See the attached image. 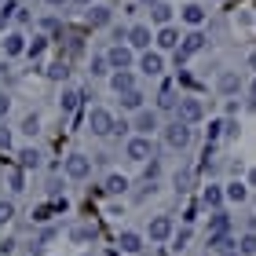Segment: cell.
I'll return each instance as SVG.
<instances>
[{"label":"cell","mask_w":256,"mask_h":256,"mask_svg":"<svg viewBox=\"0 0 256 256\" xmlns=\"http://www.w3.org/2000/svg\"><path fill=\"white\" fill-rule=\"evenodd\" d=\"M161 139H165V146L168 150H187L190 146V139H194V128L187 124V121H168L165 128H161Z\"/></svg>","instance_id":"obj_1"},{"label":"cell","mask_w":256,"mask_h":256,"mask_svg":"<svg viewBox=\"0 0 256 256\" xmlns=\"http://www.w3.org/2000/svg\"><path fill=\"white\" fill-rule=\"evenodd\" d=\"M11 114V96H4V92H0V121H4Z\"/></svg>","instance_id":"obj_37"},{"label":"cell","mask_w":256,"mask_h":256,"mask_svg":"<svg viewBox=\"0 0 256 256\" xmlns=\"http://www.w3.org/2000/svg\"><path fill=\"white\" fill-rule=\"evenodd\" d=\"M249 187H256V168H249Z\"/></svg>","instance_id":"obj_43"},{"label":"cell","mask_w":256,"mask_h":256,"mask_svg":"<svg viewBox=\"0 0 256 256\" xmlns=\"http://www.w3.org/2000/svg\"><path fill=\"white\" fill-rule=\"evenodd\" d=\"M80 106V92L77 88H62V96H59V110L62 114H74Z\"/></svg>","instance_id":"obj_22"},{"label":"cell","mask_w":256,"mask_h":256,"mask_svg":"<svg viewBox=\"0 0 256 256\" xmlns=\"http://www.w3.org/2000/svg\"><path fill=\"white\" fill-rule=\"evenodd\" d=\"M40 165V150L37 146H22L18 150V168H37Z\"/></svg>","instance_id":"obj_23"},{"label":"cell","mask_w":256,"mask_h":256,"mask_svg":"<svg viewBox=\"0 0 256 256\" xmlns=\"http://www.w3.org/2000/svg\"><path fill=\"white\" fill-rule=\"evenodd\" d=\"M84 22H88L92 30H106L110 22H114V8H106V4H92L88 15H84Z\"/></svg>","instance_id":"obj_11"},{"label":"cell","mask_w":256,"mask_h":256,"mask_svg":"<svg viewBox=\"0 0 256 256\" xmlns=\"http://www.w3.org/2000/svg\"><path fill=\"white\" fill-rule=\"evenodd\" d=\"M15 220V202H0V227H8Z\"/></svg>","instance_id":"obj_31"},{"label":"cell","mask_w":256,"mask_h":256,"mask_svg":"<svg viewBox=\"0 0 256 256\" xmlns=\"http://www.w3.org/2000/svg\"><path fill=\"white\" fill-rule=\"evenodd\" d=\"M96 238V230H92L88 224H77V227H70V242H77V246H84V242Z\"/></svg>","instance_id":"obj_27"},{"label":"cell","mask_w":256,"mask_h":256,"mask_svg":"<svg viewBox=\"0 0 256 256\" xmlns=\"http://www.w3.org/2000/svg\"><path fill=\"white\" fill-rule=\"evenodd\" d=\"M114 128H118V121H114V114L106 106H96L88 114V132L92 136H114Z\"/></svg>","instance_id":"obj_4"},{"label":"cell","mask_w":256,"mask_h":256,"mask_svg":"<svg viewBox=\"0 0 256 256\" xmlns=\"http://www.w3.org/2000/svg\"><path fill=\"white\" fill-rule=\"evenodd\" d=\"M176 118H180V121H187V124H198V121L205 118V106H202V99H194V96H180Z\"/></svg>","instance_id":"obj_6"},{"label":"cell","mask_w":256,"mask_h":256,"mask_svg":"<svg viewBox=\"0 0 256 256\" xmlns=\"http://www.w3.org/2000/svg\"><path fill=\"white\" fill-rule=\"evenodd\" d=\"M118 246H121L124 256H136L139 249H143V234H139V230H121V234H118Z\"/></svg>","instance_id":"obj_17"},{"label":"cell","mask_w":256,"mask_h":256,"mask_svg":"<svg viewBox=\"0 0 256 256\" xmlns=\"http://www.w3.org/2000/svg\"><path fill=\"white\" fill-rule=\"evenodd\" d=\"M208 227H212V230H227V212H224V208L212 212V224H208Z\"/></svg>","instance_id":"obj_35"},{"label":"cell","mask_w":256,"mask_h":256,"mask_svg":"<svg viewBox=\"0 0 256 256\" xmlns=\"http://www.w3.org/2000/svg\"><path fill=\"white\" fill-rule=\"evenodd\" d=\"M110 88L118 92V96L136 92V74H132V70H114V74H110Z\"/></svg>","instance_id":"obj_14"},{"label":"cell","mask_w":256,"mask_h":256,"mask_svg":"<svg viewBox=\"0 0 256 256\" xmlns=\"http://www.w3.org/2000/svg\"><path fill=\"white\" fill-rule=\"evenodd\" d=\"M44 4H52V8H62V4H70V0H44Z\"/></svg>","instance_id":"obj_42"},{"label":"cell","mask_w":256,"mask_h":256,"mask_svg":"<svg viewBox=\"0 0 256 256\" xmlns=\"http://www.w3.org/2000/svg\"><path fill=\"white\" fill-rule=\"evenodd\" d=\"M252 99H256V80H252Z\"/></svg>","instance_id":"obj_47"},{"label":"cell","mask_w":256,"mask_h":256,"mask_svg":"<svg viewBox=\"0 0 256 256\" xmlns=\"http://www.w3.org/2000/svg\"><path fill=\"white\" fill-rule=\"evenodd\" d=\"M202 202H205V208H224V202H227V187H220V183H208L205 187V194H202Z\"/></svg>","instance_id":"obj_16"},{"label":"cell","mask_w":256,"mask_h":256,"mask_svg":"<svg viewBox=\"0 0 256 256\" xmlns=\"http://www.w3.org/2000/svg\"><path fill=\"white\" fill-rule=\"evenodd\" d=\"M154 44H158V52H180L183 37H180V30H176V26H161V30H158V37H154Z\"/></svg>","instance_id":"obj_12"},{"label":"cell","mask_w":256,"mask_h":256,"mask_svg":"<svg viewBox=\"0 0 256 256\" xmlns=\"http://www.w3.org/2000/svg\"><path fill=\"white\" fill-rule=\"evenodd\" d=\"M15 246H18V242H15V238H8V242H0V256H11V252H15Z\"/></svg>","instance_id":"obj_39"},{"label":"cell","mask_w":256,"mask_h":256,"mask_svg":"<svg viewBox=\"0 0 256 256\" xmlns=\"http://www.w3.org/2000/svg\"><path fill=\"white\" fill-rule=\"evenodd\" d=\"M132 128H136V136H154V132H161V110H150V106H143L132 118Z\"/></svg>","instance_id":"obj_3"},{"label":"cell","mask_w":256,"mask_h":256,"mask_svg":"<svg viewBox=\"0 0 256 256\" xmlns=\"http://www.w3.org/2000/svg\"><path fill=\"white\" fill-rule=\"evenodd\" d=\"M139 70H143L146 77H158L161 70H165V59H161V52H139Z\"/></svg>","instance_id":"obj_13"},{"label":"cell","mask_w":256,"mask_h":256,"mask_svg":"<svg viewBox=\"0 0 256 256\" xmlns=\"http://www.w3.org/2000/svg\"><path fill=\"white\" fill-rule=\"evenodd\" d=\"M22 132H26L30 139H33V136H37V132H40V118H37V114H30V118H26V121H22Z\"/></svg>","instance_id":"obj_34"},{"label":"cell","mask_w":256,"mask_h":256,"mask_svg":"<svg viewBox=\"0 0 256 256\" xmlns=\"http://www.w3.org/2000/svg\"><path fill=\"white\" fill-rule=\"evenodd\" d=\"M124 158L136 161V165H146V161L154 158V143H150V136H132L124 143Z\"/></svg>","instance_id":"obj_2"},{"label":"cell","mask_w":256,"mask_h":256,"mask_svg":"<svg viewBox=\"0 0 256 256\" xmlns=\"http://www.w3.org/2000/svg\"><path fill=\"white\" fill-rule=\"evenodd\" d=\"M143 176H146V183H154V180L161 176V165H158V161H146V168H143Z\"/></svg>","instance_id":"obj_36"},{"label":"cell","mask_w":256,"mask_h":256,"mask_svg":"<svg viewBox=\"0 0 256 256\" xmlns=\"http://www.w3.org/2000/svg\"><path fill=\"white\" fill-rule=\"evenodd\" d=\"M62 168H66V176H70V180H77V183H80V180H88V176H92V158H88V154H70Z\"/></svg>","instance_id":"obj_7"},{"label":"cell","mask_w":256,"mask_h":256,"mask_svg":"<svg viewBox=\"0 0 256 256\" xmlns=\"http://www.w3.org/2000/svg\"><path fill=\"white\" fill-rule=\"evenodd\" d=\"M216 4H227V0H216Z\"/></svg>","instance_id":"obj_49"},{"label":"cell","mask_w":256,"mask_h":256,"mask_svg":"<svg viewBox=\"0 0 256 256\" xmlns=\"http://www.w3.org/2000/svg\"><path fill=\"white\" fill-rule=\"evenodd\" d=\"M22 172H26V168H11V172H8V187L15 190V194L26 190V176H22Z\"/></svg>","instance_id":"obj_29"},{"label":"cell","mask_w":256,"mask_h":256,"mask_svg":"<svg viewBox=\"0 0 256 256\" xmlns=\"http://www.w3.org/2000/svg\"><path fill=\"white\" fill-rule=\"evenodd\" d=\"M220 256H242V252L238 249H227V252H220Z\"/></svg>","instance_id":"obj_45"},{"label":"cell","mask_w":256,"mask_h":256,"mask_svg":"<svg viewBox=\"0 0 256 256\" xmlns=\"http://www.w3.org/2000/svg\"><path fill=\"white\" fill-rule=\"evenodd\" d=\"M0 146L11 150V132H8V128H0Z\"/></svg>","instance_id":"obj_41"},{"label":"cell","mask_w":256,"mask_h":256,"mask_svg":"<svg viewBox=\"0 0 256 256\" xmlns=\"http://www.w3.org/2000/svg\"><path fill=\"white\" fill-rule=\"evenodd\" d=\"M150 18H154V26H172V8L168 4H158V8H150Z\"/></svg>","instance_id":"obj_26"},{"label":"cell","mask_w":256,"mask_h":256,"mask_svg":"<svg viewBox=\"0 0 256 256\" xmlns=\"http://www.w3.org/2000/svg\"><path fill=\"white\" fill-rule=\"evenodd\" d=\"M205 44H208V40H205V33H202V30H190L187 37H183L180 52H183V55H187V59H190V55H198V52L205 48Z\"/></svg>","instance_id":"obj_18"},{"label":"cell","mask_w":256,"mask_h":256,"mask_svg":"<svg viewBox=\"0 0 256 256\" xmlns=\"http://www.w3.org/2000/svg\"><path fill=\"white\" fill-rule=\"evenodd\" d=\"M190 242V227H183V230H176V249H183Z\"/></svg>","instance_id":"obj_38"},{"label":"cell","mask_w":256,"mask_h":256,"mask_svg":"<svg viewBox=\"0 0 256 256\" xmlns=\"http://www.w3.org/2000/svg\"><path fill=\"white\" fill-rule=\"evenodd\" d=\"M238 252L242 256H256V230H246V234L238 238Z\"/></svg>","instance_id":"obj_28"},{"label":"cell","mask_w":256,"mask_h":256,"mask_svg":"<svg viewBox=\"0 0 256 256\" xmlns=\"http://www.w3.org/2000/svg\"><path fill=\"white\" fill-rule=\"evenodd\" d=\"M172 234H176V220L172 216H154L150 220V230H146L150 242H168Z\"/></svg>","instance_id":"obj_8"},{"label":"cell","mask_w":256,"mask_h":256,"mask_svg":"<svg viewBox=\"0 0 256 256\" xmlns=\"http://www.w3.org/2000/svg\"><path fill=\"white\" fill-rule=\"evenodd\" d=\"M128 187H132V183H128V176H121V172H110V176L102 180V190L106 194H128Z\"/></svg>","instance_id":"obj_20"},{"label":"cell","mask_w":256,"mask_h":256,"mask_svg":"<svg viewBox=\"0 0 256 256\" xmlns=\"http://www.w3.org/2000/svg\"><path fill=\"white\" fill-rule=\"evenodd\" d=\"M146 106V102H143V92H124V96H121V110H132V114H139V110H143Z\"/></svg>","instance_id":"obj_24"},{"label":"cell","mask_w":256,"mask_h":256,"mask_svg":"<svg viewBox=\"0 0 256 256\" xmlns=\"http://www.w3.org/2000/svg\"><path fill=\"white\" fill-rule=\"evenodd\" d=\"M44 52H48V37H40V33H37V37L30 40V52L26 55H30V59H40Z\"/></svg>","instance_id":"obj_30"},{"label":"cell","mask_w":256,"mask_h":256,"mask_svg":"<svg viewBox=\"0 0 256 256\" xmlns=\"http://www.w3.org/2000/svg\"><path fill=\"white\" fill-rule=\"evenodd\" d=\"M205 15H208V11H205L202 4H183V8H180V18L187 22L190 30H202V26H205Z\"/></svg>","instance_id":"obj_15"},{"label":"cell","mask_w":256,"mask_h":256,"mask_svg":"<svg viewBox=\"0 0 256 256\" xmlns=\"http://www.w3.org/2000/svg\"><path fill=\"white\" fill-rule=\"evenodd\" d=\"M4 70H8V66H4V62H0V74H4Z\"/></svg>","instance_id":"obj_48"},{"label":"cell","mask_w":256,"mask_h":256,"mask_svg":"<svg viewBox=\"0 0 256 256\" xmlns=\"http://www.w3.org/2000/svg\"><path fill=\"white\" fill-rule=\"evenodd\" d=\"M216 92H220V96H234V92H238V74L224 70V74L216 77Z\"/></svg>","instance_id":"obj_21"},{"label":"cell","mask_w":256,"mask_h":256,"mask_svg":"<svg viewBox=\"0 0 256 256\" xmlns=\"http://www.w3.org/2000/svg\"><path fill=\"white\" fill-rule=\"evenodd\" d=\"M143 4H146V8H158V4H161V0H143Z\"/></svg>","instance_id":"obj_46"},{"label":"cell","mask_w":256,"mask_h":256,"mask_svg":"<svg viewBox=\"0 0 256 256\" xmlns=\"http://www.w3.org/2000/svg\"><path fill=\"white\" fill-rule=\"evenodd\" d=\"M74 4H80V8H92V4H96V0H74Z\"/></svg>","instance_id":"obj_44"},{"label":"cell","mask_w":256,"mask_h":256,"mask_svg":"<svg viewBox=\"0 0 256 256\" xmlns=\"http://www.w3.org/2000/svg\"><path fill=\"white\" fill-rule=\"evenodd\" d=\"M66 74H70V66H66L62 59H59V62H52V66H48V77H52V80H66Z\"/></svg>","instance_id":"obj_32"},{"label":"cell","mask_w":256,"mask_h":256,"mask_svg":"<svg viewBox=\"0 0 256 256\" xmlns=\"http://www.w3.org/2000/svg\"><path fill=\"white\" fill-rule=\"evenodd\" d=\"M154 37H158V33H150V26H143V22H136V26L132 30H128V44H132V48L136 52H150V44H154Z\"/></svg>","instance_id":"obj_9"},{"label":"cell","mask_w":256,"mask_h":256,"mask_svg":"<svg viewBox=\"0 0 256 256\" xmlns=\"http://www.w3.org/2000/svg\"><path fill=\"white\" fill-rule=\"evenodd\" d=\"M106 59H110L114 70H132V66L139 62V59H136V48H132V44H121V40L106 52Z\"/></svg>","instance_id":"obj_5"},{"label":"cell","mask_w":256,"mask_h":256,"mask_svg":"<svg viewBox=\"0 0 256 256\" xmlns=\"http://www.w3.org/2000/svg\"><path fill=\"white\" fill-rule=\"evenodd\" d=\"M30 52V40H26V33H18V30H8L4 33V55L8 59H18V55H26Z\"/></svg>","instance_id":"obj_10"},{"label":"cell","mask_w":256,"mask_h":256,"mask_svg":"<svg viewBox=\"0 0 256 256\" xmlns=\"http://www.w3.org/2000/svg\"><path fill=\"white\" fill-rule=\"evenodd\" d=\"M227 136V121H212L208 124V143H216V139H224Z\"/></svg>","instance_id":"obj_33"},{"label":"cell","mask_w":256,"mask_h":256,"mask_svg":"<svg viewBox=\"0 0 256 256\" xmlns=\"http://www.w3.org/2000/svg\"><path fill=\"white\" fill-rule=\"evenodd\" d=\"M110 70H114V66H110L106 55H92V62H88V74H92V77H106Z\"/></svg>","instance_id":"obj_25"},{"label":"cell","mask_w":256,"mask_h":256,"mask_svg":"<svg viewBox=\"0 0 256 256\" xmlns=\"http://www.w3.org/2000/svg\"><path fill=\"white\" fill-rule=\"evenodd\" d=\"M224 187H227V202H234V205H246L249 202V183L230 180V183H224Z\"/></svg>","instance_id":"obj_19"},{"label":"cell","mask_w":256,"mask_h":256,"mask_svg":"<svg viewBox=\"0 0 256 256\" xmlns=\"http://www.w3.org/2000/svg\"><path fill=\"white\" fill-rule=\"evenodd\" d=\"M40 30H48V33L59 30V18H40Z\"/></svg>","instance_id":"obj_40"}]
</instances>
